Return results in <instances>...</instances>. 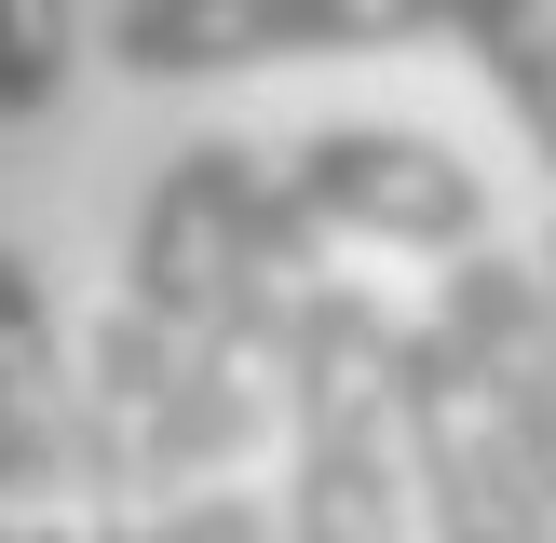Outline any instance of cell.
I'll return each mask as SVG.
<instances>
[{
  "label": "cell",
  "mask_w": 556,
  "mask_h": 543,
  "mask_svg": "<svg viewBox=\"0 0 556 543\" xmlns=\"http://www.w3.org/2000/svg\"><path fill=\"white\" fill-rule=\"evenodd\" d=\"M286 543H407L394 516V313H380L367 286H340V272H313L299 286V326H286Z\"/></svg>",
  "instance_id": "obj_1"
},
{
  "label": "cell",
  "mask_w": 556,
  "mask_h": 543,
  "mask_svg": "<svg viewBox=\"0 0 556 543\" xmlns=\"http://www.w3.org/2000/svg\"><path fill=\"white\" fill-rule=\"evenodd\" d=\"M394 434H407L434 543H556V503L530 489L516 434L489 421V394H476L448 326H394Z\"/></svg>",
  "instance_id": "obj_2"
},
{
  "label": "cell",
  "mask_w": 556,
  "mask_h": 543,
  "mask_svg": "<svg viewBox=\"0 0 556 543\" xmlns=\"http://www.w3.org/2000/svg\"><path fill=\"white\" fill-rule=\"evenodd\" d=\"M448 41V0H123L109 54L136 81H217V68H299V54H394Z\"/></svg>",
  "instance_id": "obj_3"
},
{
  "label": "cell",
  "mask_w": 556,
  "mask_h": 543,
  "mask_svg": "<svg viewBox=\"0 0 556 543\" xmlns=\"http://www.w3.org/2000/svg\"><path fill=\"white\" fill-rule=\"evenodd\" d=\"M286 190L313 204L326 244H407V258L489 244V177L462 150H434V136H407V123H326V136H299Z\"/></svg>",
  "instance_id": "obj_4"
},
{
  "label": "cell",
  "mask_w": 556,
  "mask_h": 543,
  "mask_svg": "<svg viewBox=\"0 0 556 543\" xmlns=\"http://www.w3.org/2000/svg\"><path fill=\"white\" fill-rule=\"evenodd\" d=\"M434 326L462 340V367H476L489 421L516 434L530 489L556 503V299H543V258L462 244V258H448V299H434Z\"/></svg>",
  "instance_id": "obj_5"
},
{
  "label": "cell",
  "mask_w": 556,
  "mask_h": 543,
  "mask_svg": "<svg viewBox=\"0 0 556 543\" xmlns=\"http://www.w3.org/2000/svg\"><path fill=\"white\" fill-rule=\"evenodd\" d=\"M448 41L476 54V81L503 96V123L556 177V0H448Z\"/></svg>",
  "instance_id": "obj_6"
},
{
  "label": "cell",
  "mask_w": 556,
  "mask_h": 543,
  "mask_svg": "<svg viewBox=\"0 0 556 543\" xmlns=\"http://www.w3.org/2000/svg\"><path fill=\"white\" fill-rule=\"evenodd\" d=\"M0 407H41V421H68L81 407V367H68V326H54L41 272L0 244Z\"/></svg>",
  "instance_id": "obj_7"
},
{
  "label": "cell",
  "mask_w": 556,
  "mask_h": 543,
  "mask_svg": "<svg viewBox=\"0 0 556 543\" xmlns=\"http://www.w3.org/2000/svg\"><path fill=\"white\" fill-rule=\"evenodd\" d=\"M81 543H286V516L244 503V489H136V503H96V530Z\"/></svg>",
  "instance_id": "obj_8"
},
{
  "label": "cell",
  "mask_w": 556,
  "mask_h": 543,
  "mask_svg": "<svg viewBox=\"0 0 556 543\" xmlns=\"http://www.w3.org/2000/svg\"><path fill=\"white\" fill-rule=\"evenodd\" d=\"M68 54H81V0H0V123H41L68 96Z\"/></svg>",
  "instance_id": "obj_9"
},
{
  "label": "cell",
  "mask_w": 556,
  "mask_h": 543,
  "mask_svg": "<svg viewBox=\"0 0 556 543\" xmlns=\"http://www.w3.org/2000/svg\"><path fill=\"white\" fill-rule=\"evenodd\" d=\"M68 421H41V407H0V516H54L68 503Z\"/></svg>",
  "instance_id": "obj_10"
},
{
  "label": "cell",
  "mask_w": 556,
  "mask_h": 543,
  "mask_svg": "<svg viewBox=\"0 0 556 543\" xmlns=\"http://www.w3.org/2000/svg\"><path fill=\"white\" fill-rule=\"evenodd\" d=\"M0 543H81L68 516H0Z\"/></svg>",
  "instance_id": "obj_11"
},
{
  "label": "cell",
  "mask_w": 556,
  "mask_h": 543,
  "mask_svg": "<svg viewBox=\"0 0 556 543\" xmlns=\"http://www.w3.org/2000/svg\"><path fill=\"white\" fill-rule=\"evenodd\" d=\"M543 299H556V258H543Z\"/></svg>",
  "instance_id": "obj_12"
}]
</instances>
